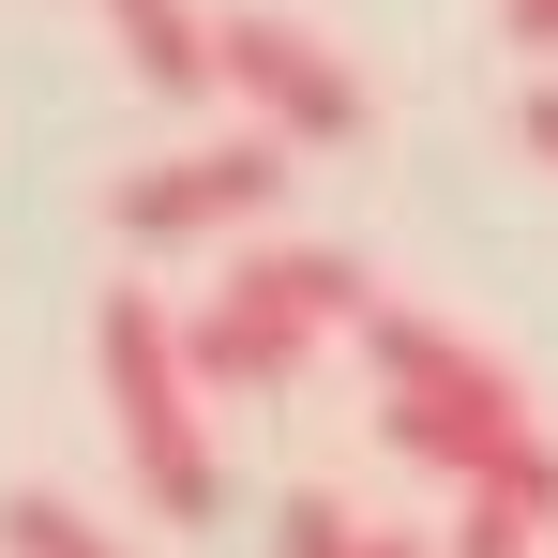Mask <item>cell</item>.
Wrapping results in <instances>:
<instances>
[{
    "label": "cell",
    "instance_id": "obj_7",
    "mask_svg": "<svg viewBox=\"0 0 558 558\" xmlns=\"http://www.w3.org/2000/svg\"><path fill=\"white\" fill-rule=\"evenodd\" d=\"M0 558H121L76 498H0Z\"/></svg>",
    "mask_w": 558,
    "mask_h": 558
},
{
    "label": "cell",
    "instance_id": "obj_6",
    "mask_svg": "<svg viewBox=\"0 0 558 558\" xmlns=\"http://www.w3.org/2000/svg\"><path fill=\"white\" fill-rule=\"evenodd\" d=\"M558 498H513V483H453V544L438 558H544Z\"/></svg>",
    "mask_w": 558,
    "mask_h": 558
},
{
    "label": "cell",
    "instance_id": "obj_10",
    "mask_svg": "<svg viewBox=\"0 0 558 558\" xmlns=\"http://www.w3.org/2000/svg\"><path fill=\"white\" fill-rule=\"evenodd\" d=\"M529 151H544V167H558V76H544V92H529Z\"/></svg>",
    "mask_w": 558,
    "mask_h": 558
},
{
    "label": "cell",
    "instance_id": "obj_5",
    "mask_svg": "<svg viewBox=\"0 0 558 558\" xmlns=\"http://www.w3.org/2000/svg\"><path fill=\"white\" fill-rule=\"evenodd\" d=\"M227 92H242V121H272L287 151H348L377 121L363 61L332 31H302V15H227Z\"/></svg>",
    "mask_w": 558,
    "mask_h": 558
},
{
    "label": "cell",
    "instance_id": "obj_4",
    "mask_svg": "<svg viewBox=\"0 0 558 558\" xmlns=\"http://www.w3.org/2000/svg\"><path fill=\"white\" fill-rule=\"evenodd\" d=\"M272 196H287V136L242 121V136H182L167 167H136V182L106 196V227H121L136 257H196V242H257Z\"/></svg>",
    "mask_w": 558,
    "mask_h": 558
},
{
    "label": "cell",
    "instance_id": "obj_8",
    "mask_svg": "<svg viewBox=\"0 0 558 558\" xmlns=\"http://www.w3.org/2000/svg\"><path fill=\"white\" fill-rule=\"evenodd\" d=\"M363 544H377V529L348 513V498H287V513H272V558H363Z\"/></svg>",
    "mask_w": 558,
    "mask_h": 558
},
{
    "label": "cell",
    "instance_id": "obj_1",
    "mask_svg": "<svg viewBox=\"0 0 558 558\" xmlns=\"http://www.w3.org/2000/svg\"><path fill=\"white\" fill-rule=\"evenodd\" d=\"M363 377H377V438H392L408 468H438V483H498L513 453H544L529 377L498 363L483 332L423 317V302H377L363 317Z\"/></svg>",
    "mask_w": 558,
    "mask_h": 558
},
{
    "label": "cell",
    "instance_id": "obj_2",
    "mask_svg": "<svg viewBox=\"0 0 558 558\" xmlns=\"http://www.w3.org/2000/svg\"><path fill=\"white\" fill-rule=\"evenodd\" d=\"M92 377H106V438L136 468V498L167 529H211L227 513V453H211V377H196V332L151 302V287H106L92 302Z\"/></svg>",
    "mask_w": 558,
    "mask_h": 558
},
{
    "label": "cell",
    "instance_id": "obj_9",
    "mask_svg": "<svg viewBox=\"0 0 558 558\" xmlns=\"http://www.w3.org/2000/svg\"><path fill=\"white\" fill-rule=\"evenodd\" d=\"M498 31L513 46H558V0H498Z\"/></svg>",
    "mask_w": 558,
    "mask_h": 558
},
{
    "label": "cell",
    "instance_id": "obj_3",
    "mask_svg": "<svg viewBox=\"0 0 558 558\" xmlns=\"http://www.w3.org/2000/svg\"><path fill=\"white\" fill-rule=\"evenodd\" d=\"M363 317H377L363 257H332V242H242L182 332H196V377L211 392H287L317 348H363Z\"/></svg>",
    "mask_w": 558,
    "mask_h": 558
},
{
    "label": "cell",
    "instance_id": "obj_11",
    "mask_svg": "<svg viewBox=\"0 0 558 558\" xmlns=\"http://www.w3.org/2000/svg\"><path fill=\"white\" fill-rule=\"evenodd\" d=\"M363 558H438V544H408V529H377V544H363Z\"/></svg>",
    "mask_w": 558,
    "mask_h": 558
}]
</instances>
